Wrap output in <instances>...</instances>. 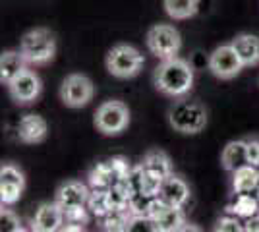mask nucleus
I'll list each match as a JSON object with an SVG mask.
<instances>
[{
	"mask_svg": "<svg viewBox=\"0 0 259 232\" xmlns=\"http://www.w3.org/2000/svg\"><path fill=\"white\" fill-rule=\"evenodd\" d=\"M153 83L159 93L170 99L186 97L194 87V68L180 56L161 60L153 72Z\"/></svg>",
	"mask_w": 259,
	"mask_h": 232,
	"instance_id": "nucleus-1",
	"label": "nucleus"
},
{
	"mask_svg": "<svg viewBox=\"0 0 259 232\" xmlns=\"http://www.w3.org/2000/svg\"><path fill=\"white\" fill-rule=\"evenodd\" d=\"M207 120H209L207 109L195 99H188V97L174 99L168 109L170 128L182 135H195V133L203 132Z\"/></svg>",
	"mask_w": 259,
	"mask_h": 232,
	"instance_id": "nucleus-2",
	"label": "nucleus"
},
{
	"mask_svg": "<svg viewBox=\"0 0 259 232\" xmlns=\"http://www.w3.org/2000/svg\"><path fill=\"white\" fill-rule=\"evenodd\" d=\"M20 53L27 60V64H49L56 55V39L54 33L47 27H35L22 37Z\"/></svg>",
	"mask_w": 259,
	"mask_h": 232,
	"instance_id": "nucleus-3",
	"label": "nucleus"
},
{
	"mask_svg": "<svg viewBox=\"0 0 259 232\" xmlns=\"http://www.w3.org/2000/svg\"><path fill=\"white\" fill-rule=\"evenodd\" d=\"M145 64L143 55L128 43H118L114 44L107 53L105 58V66H107L108 74L118 79H130L136 77L141 72V68Z\"/></svg>",
	"mask_w": 259,
	"mask_h": 232,
	"instance_id": "nucleus-4",
	"label": "nucleus"
},
{
	"mask_svg": "<svg viewBox=\"0 0 259 232\" xmlns=\"http://www.w3.org/2000/svg\"><path fill=\"white\" fill-rule=\"evenodd\" d=\"M145 43L153 56H157L159 60H166L178 56L182 49V37L180 31L170 23H157L149 27L145 35Z\"/></svg>",
	"mask_w": 259,
	"mask_h": 232,
	"instance_id": "nucleus-5",
	"label": "nucleus"
},
{
	"mask_svg": "<svg viewBox=\"0 0 259 232\" xmlns=\"http://www.w3.org/2000/svg\"><path fill=\"white\" fill-rule=\"evenodd\" d=\"M93 124L103 135H120L130 126V109L122 101H105L97 107Z\"/></svg>",
	"mask_w": 259,
	"mask_h": 232,
	"instance_id": "nucleus-6",
	"label": "nucleus"
},
{
	"mask_svg": "<svg viewBox=\"0 0 259 232\" xmlns=\"http://www.w3.org/2000/svg\"><path fill=\"white\" fill-rule=\"evenodd\" d=\"M93 95H95L93 81L85 74H70L64 77L60 85V99L70 109H81L89 105Z\"/></svg>",
	"mask_w": 259,
	"mask_h": 232,
	"instance_id": "nucleus-7",
	"label": "nucleus"
},
{
	"mask_svg": "<svg viewBox=\"0 0 259 232\" xmlns=\"http://www.w3.org/2000/svg\"><path fill=\"white\" fill-rule=\"evenodd\" d=\"M207 66L211 70V74L219 79H232L242 72L244 62L240 60L236 49L232 44H221L211 53Z\"/></svg>",
	"mask_w": 259,
	"mask_h": 232,
	"instance_id": "nucleus-8",
	"label": "nucleus"
},
{
	"mask_svg": "<svg viewBox=\"0 0 259 232\" xmlns=\"http://www.w3.org/2000/svg\"><path fill=\"white\" fill-rule=\"evenodd\" d=\"M6 87H8V93H10L14 103L31 105L39 99V95L43 91V83H41V77L37 76L33 70L25 68L22 74H18Z\"/></svg>",
	"mask_w": 259,
	"mask_h": 232,
	"instance_id": "nucleus-9",
	"label": "nucleus"
},
{
	"mask_svg": "<svg viewBox=\"0 0 259 232\" xmlns=\"http://www.w3.org/2000/svg\"><path fill=\"white\" fill-rule=\"evenodd\" d=\"M25 190L23 172L12 163H4L0 166V203L10 207L18 203Z\"/></svg>",
	"mask_w": 259,
	"mask_h": 232,
	"instance_id": "nucleus-10",
	"label": "nucleus"
},
{
	"mask_svg": "<svg viewBox=\"0 0 259 232\" xmlns=\"http://www.w3.org/2000/svg\"><path fill=\"white\" fill-rule=\"evenodd\" d=\"M89 194H91V190L87 188L83 182H79V180H66L64 184H60L58 190H56L54 201L60 205V209L64 211L66 215L70 211L87 207Z\"/></svg>",
	"mask_w": 259,
	"mask_h": 232,
	"instance_id": "nucleus-11",
	"label": "nucleus"
},
{
	"mask_svg": "<svg viewBox=\"0 0 259 232\" xmlns=\"http://www.w3.org/2000/svg\"><path fill=\"white\" fill-rule=\"evenodd\" d=\"M66 217L64 211L60 209V205L56 201H47V203H41L35 215L31 219V228L37 232H58L64 224Z\"/></svg>",
	"mask_w": 259,
	"mask_h": 232,
	"instance_id": "nucleus-12",
	"label": "nucleus"
},
{
	"mask_svg": "<svg viewBox=\"0 0 259 232\" xmlns=\"http://www.w3.org/2000/svg\"><path fill=\"white\" fill-rule=\"evenodd\" d=\"M47 133H49V124L41 114H25L18 122V137L23 144H41L47 140Z\"/></svg>",
	"mask_w": 259,
	"mask_h": 232,
	"instance_id": "nucleus-13",
	"label": "nucleus"
},
{
	"mask_svg": "<svg viewBox=\"0 0 259 232\" xmlns=\"http://www.w3.org/2000/svg\"><path fill=\"white\" fill-rule=\"evenodd\" d=\"M159 196H161L168 205H176V207H184L190 196H192V190L188 186V182L184 178L170 174L168 178H164L161 182V190H159Z\"/></svg>",
	"mask_w": 259,
	"mask_h": 232,
	"instance_id": "nucleus-14",
	"label": "nucleus"
},
{
	"mask_svg": "<svg viewBox=\"0 0 259 232\" xmlns=\"http://www.w3.org/2000/svg\"><path fill=\"white\" fill-rule=\"evenodd\" d=\"M141 166L145 168V172L151 178L162 182L164 178H168L172 172V163H170V157L161 151V149H151L147 151L143 161H141Z\"/></svg>",
	"mask_w": 259,
	"mask_h": 232,
	"instance_id": "nucleus-15",
	"label": "nucleus"
},
{
	"mask_svg": "<svg viewBox=\"0 0 259 232\" xmlns=\"http://www.w3.org/2000/svg\"><path fill=\"white\" fill-rule=\"evenodd\" d=\"M232 47L236 49L244 66H257L259 64V37L251 33H240L232 39Z\"/></svg>",
	"mask_w": 259,
	"mask_h": 232,
	"instance_id": "nucleus-16",
	"label": "nucleus"
},
{
	"mask_svg": "<svg viewBox=\"0 0 259 232\" xmlns=\"http://www.w3.org/2000/svg\"><path fill=\"white\" fill-rule=\"evenodd\" d=\"M27 68V60L20 51H4L0 55V83L8 85L18 74Z\"/></svg>",
	"mask_w": 259,
	"mask_h": 232,
	"instance_id": "nucleus-17",
	"label": "nucleus"
},
{
	"mask_svg": "<svg viewBox=\"0 0 259 232\" xmlns=\"http://www.w3.org/2000/svg\"><path fill=\"white\" fill-rule=\"evenodd\" d=\"M234 194H253L259 190V170L253 165H244L232 172Z\"/></svg>",
	"mask_w": 259,
	"mask_h": 232,
	"instance_id": "nucleus-18",
	"label": "nucleus"
},
{
	"mask_svg": "<svg viewBox=\"0 0 259 232\" xmlns=\"http://www.w3.org/2000/svg\"><path fill=\"white\" fill-rule=\"evenodd\" d=\"M221 165L228 172H234L240 166L248 165V157H246V140H234L228 142L221 153Z\"/></svg>",
	"mask_w": 259,
	"mask_h": 232,
	"instance_id": "nucleus-19",
	"label": "nucleus"
},
{
	"mask_svg": "<svg viewBox=\"0 0 259 232\" xmlns=\"http://www.w3.org/2000/svg\"><path fill=\"white\" fill-rule=\"evenodd\" d=\"M153 221L157 224V228L161 232H176L184 222H186V213L182 211V207L176 205H164L155 217Z\"/></svg>",
	"mask_w": 259,
	"mask_h": 232,
	"instance_id": "nucleus-20",
	"label": "nucleus"
},
{
	"mask_svg": "<svg viewBox=\"0 0 259 232\" xmlns=\"http://www.w3.org/2000/svg\"><path fill=\"white\" fill-rule=\"evenodd\" d=\"M162 8L172 20H190L199 12V0H162Z\"/></svg>",
	"mask_w": 259,
	"mask_h": 232,
	"instance_id": "nucleus-21",
	"label": "nucleus"
},
{
	"mask_svg": "<svg viewBox=\"0 0 259 232\" xmlns=\"http://www.w3.org/2000/svg\"><path fill=\"white\" fill-rule=\"evenodd\" d=\"M132 219V213L128 209H110L101 217V230L103 232H126Z\"/></svg>",
	"mask_w": 259,
	"mask_h": 232,
	"instance_id": "nucleus-22",
	"label": "nucleus"
},
{
	"mask_svg": "<svg viewBox=\"0 0 259 232\" xmlns=\"http://www.w3.org/2000/svg\"><path fill=\"white\" fill-rule=\"evenodd\" d=\"M114 182H118L116 176H114V170L108 161L97 165L91 172H89V186L91 188H101V190H108Z\"/></svg>",
	"mask_w": 259,
	"mask_h": 232,
	"instance_id": "nucleus-23",
	"label": "nucleus"
},
{
	"mask_svg": "<svg viewBox=\"0 0 259 232\" xmlns=\"http://www.w3.org/2000/svg\"><path fill=\"white\" fill-rule=\"evenodd\" d=\"M236 217H253V215H257L259 211V201L257 198L253 196V194H236V199H234V203L230 205V209Z\"/></svg>",
	"mask_w": 259,
	"mask_h": 232,
	"instance_id": "nucleus-24",
	"label": "nucleus"
},
{
	"mask_svg": "<svg viewBox=\"0 0 259 232\" xmlns=\"http://www.w3.org/2000/svg\"><path fill=\"white\" fill-rule=\"evenodd\" d=\"M87 209L91 211L95 217H105L110 211V201H108V190L93 188L87 199Z\"/></svg>",
	"mask_w": 259,
	"mask_h": 232,
	"instance_id": "nucleus-25",
	"label": "nucleus"
},
{
	"mask_svg": "<svg viewBox=\"0 0 259 232\" xmlns=\"http://www.w3.org/2000/svg\"><path fill=\"white\" fill-rule=\"evenodd\" d=\"M22 221L18 219V215L6 205H2L0 211V232H22Z\"/></svg>",
	"mask_w": 259,
	"mask_h": 232,
	"instance_id": "nucleus-26",
	"label": "nucleus"
},
{
	"mask_svg": "<svg viewBox=\"0 0 259 232\" xmlns=\"http://www.w3.org/2000/svg\"><path fill=\"white\" fill-rule=\"evenodd\" d=\"M126 232H161L151 217L147 215H132Z\"/></svg>",
	"mask_w": 259,
	"mask_h": 232,
	"instance_id": "nucleus-27",
	"label": "nucleus"
},
{
	"mask_svg": "<svg viewBox=\"0 0 259 232\" xmlns=\"http://www.w3.org/2000/svg\"><path fill=\"white\" fill-rule=\"evenodd\" d=\"M213 232H246V230H244V224L238 221V217L225 215V217H221L215 222Z\"/></svg>",
	"mask_w": 259,
	"mask_h": 232,
	"instance_id": "nucleus-28",
	"label": "nucleus"
},
{
	"mask_svg": "<svg viewBox=\"0 0 259 232\" xmlns=\"http://www.w3.org/2000/svg\"><path fill=\"white\" fill-rule=\"evenodd\" d=\"M246 157H248V165L259 166V137L246 140Z\"/></svg>",
	"mask_w": 259,
	"mask_h": 232,
	"instance_id": "nucleus-29",
	"label": "nucleus"
},
{
	"mask_svg": "<svg viewBox=\"0 0 259 232\" xmlns=\"http://www.w3.org/2000/svg\"><path fill=\"white\" fill-rule=\"evenodd\" d=\"M244 230L246 232H259V215H253V217L246 219V222H244Z\"/></svg>",
	"mask_w": 259,
	"mask_h": 232,
	"instance_id": "nucleus-30",
	"label": "nucleus"
},
{
	"mask_svg": "<svg viewBox=\"0 0 259 232\" xmlns=\"http://www.w3.org/2000/svg\"><path fill=\"white\" fill-rule=\"evenodd\" d=\"M58 232H85V228H83V224L66 221V224H62V228H60Z\"/></svg>",
	"mask_w": 259,
	"mask_h": 232,
	"instance_id": "nucleus-31",
	"label": "nucleus"
},
{
	"mask_svg": "<svg viewBox=\"0 0 259 232\" xmlns=\"http://www.w3.org/2000/svg\"><path fill=\"white\" fill-rule=\"evenodd\" d=\"M176 232H203V230H201V228H199L195 222H188V221H186Z\"/></svg>",
	"mask_w": 259,
	"mask_h": 232,
	"instance_id": "nucleus-32",
	"label": "nucleus"
}]
</instances>
